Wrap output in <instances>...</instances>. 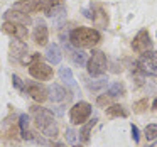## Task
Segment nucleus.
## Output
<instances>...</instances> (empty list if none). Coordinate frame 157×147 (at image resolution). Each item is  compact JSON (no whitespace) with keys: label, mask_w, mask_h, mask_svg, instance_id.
<instances>
[{"label":"nucleus","mask_w":157,"mask_h":147,"mask_svg":"<svg viewBox=\"0 0 157 147\" xmlns=\"http://www.w3.org/2000/svg\"><path fill=\"white\" fill-rule=\"evenodd\" d=\"M31 117L34 118L36 127H37V129L42 132V135L49 137V139L58 137V133H59L58 123H56L52 113L49 112L48 108L39 106V105H32L31 106Z\"/></svg>","instance_id":"1"},{"label":"nucleus","mask_w":157,"mask_h":147,"mask_svg":"<svg viewBox=\"0 0 157 147\" xmlns=\"http://www.w3.org/2000/svg\"><path fill=\"white\" fill-rule=\"evenodd\" d=\"M100 41H101V34L96 29H91V27H76L69 34L71 46L73 48H78V49L95 48Z\"/></svg>","instance_id":"2"},{"label":"nucleus","mask_w":157,"mask_h":147,"mask_svg":"<svg viewBox=\"0 0 157 147\" xmlns=\"http://www.w3.org/2000/svg\"><path fill=\"white\" fill-rule=\"evenodd\" d=\"M106 68H108L106 54L101 51H93L91 56L88 58V61H86L88 75L93 76V78H98V76H103L106 73Z\"/></svg>","instance_id":"3"},{"label":"nucleus","mask_w":157,"mask_h":147,"mask_svg":"<svg viewBox=\"0 0 157 147\" xmlns=\"http://www.w3.org/2000/svg\"><path fill=\"white\" fill-rule=\"evenodd\" d=\"M91 110L93 108L88 102L75 103V105L71 106V110H69V122H71L73 125H83V123H86V120L90 118Z\"/></svg>","instance_id":"4"},{"label":"nucleus","mask_w":157,"mask_h":147,"mask_svg":"<svg viewBox=\"0 0 157 147\" xmlns=\"http://www.w3.org/2000/svg\"><path fill=\"white\" fill-rule=\"evenodd\" d=\"M137 68L144 75L155 76L157 75V51H147L142 52V56L137 61Z\"/></svg>","instance_id":"5"},{"label":"nucleus","mask_w":157,"mask_h":147,"mask_svg":"<svg viewBox=\"0 0 157 147\" xmlns=\"http://www.w3.org/2000/svg\"><path fill=\"white\" fill-rule=\"evenodd\" d=\"M29 75L37 81H49L52 78V68L39 59V61H34L29 64Z\"/></svg>","instance_id":"6"},{"label":"nucleus","mask_w":157,"mask_h":147,"mask_svg":"<svg viewBox=\"0 0 157 147\" xmlns=\"http://www.w3.org/2000/svg\"><path fill=\"white\" fill-rule=\"evenodd\" d=\"M132 49L135 52H140V54L147 52V51H152V39H150V34L145 29L137 32V36L132 41Z\"/></svg>","instance_id":"7"},{"label":"nucleus","mask_w":157,"mask_h":147,"mask_svg":"<svg viewBox=\"0 0 157 147\" xmlns=\"http://www.w3.org/2000/svg\"><path fill=\"white\" fill-rule=\"evenodd\" d=\"M24 91L31 96L32 100H36L37 103H42L49 98V90L46 88L42 83H25V88Z\"/></svg>","instance_id":"8"},{"label":"nucleus","mask_w":157,"mask_h":147,"mask_svg":"<svg viewBox=\"0 0 157 147\" xmlns=\"http://www.w3.org/2000/svg\"><path fill=\"white\" fill-rule=\"evenodd\" d=\"M2 32L14 39H19V41H27V27L25 25H21V24H14V22H9L5 21L4 25H2Z\"/></svg>","instance_id":"9"},{"label":"nucleus","mask_w":157,"mask_h":147,"mask_svg":"<svg viewBox=\"0 0 157 147\" xmlns=\"http://www.w3.org/2000/svg\"><path fill=\"white\" fill-rule=\"evenodd\" d=\"M12 9L21 10L24 14H36L42 10V0H17Z\"/></svg>","instance_id":"10"},{"label":"nucleus","mask_w":157,"mask_h":147,"mask_svg":"<svg viewBox=\"0 0 157 147\" xmlns=\"http://www.w3.org/2000/svg\"><path fill=\"white\" fill-rule=\"evenodd\" d=\"M42 12L46 17L64 14V0H42Z\"/></svg>","instance_id":"11"},{"label":"nucleus","mask_w":157,"mask_h":147,"mask_svg":"<svg viewBox=\"0 0 157 147\" xmlns=\"http://www.w3.org/2000/svg\"><path fill=\"white\" fill-rule=\"evenodd\" d=\"M32 39L37 46H48V41H49V31H48V25L46 22L39 21L36 22V27H34V32H32Z\"/></svg>","instance_id":"12"},{"label":"nucleus","mask_w":157,"mask_h":147,"mask_svg":"<svg viewBox=\"0 0 157 147\" xmlns=\"http://www.w3.org/2000/svg\"><path fill=\"white\" fill-rule=\"evenodd\" d=\"M4 17H5V21L14 22V24L25 25V27H29V25L32 24V19L29 17V14H24V12L15 10V9H10V10H7V12L4 14Z\"/></svg>","instance_id":"13"},{"label":"nucleus","mask_w":157,"mask_h":147,"mask_svg":"<svg viewBox=\"0 0 157 147\" xmlns=\"http://www.w3.org/2000/svg\"><path fill=\"white\" fill-rule=\"evenodd\" d=\"M48 90H49V93H51L49 98H51V102H54V103H61V102H66V100L71 98V93H69L64 86L58 85V83H52Z\"/></svg>","instance_id":"14"},{"label":"nucleus","mask_w":157,"mask_h":147,"mask_svg":"<svg viewBox=\"0 0 157 147\" xmlns=\"http://www.w3.org/2000/svg\"><path fill=\"white\" fill-rule=\"evenodd\" d=\"M10 59L12 61H19L21 63L22 59L25 58V54H27V44H25V41H19V39H15V41L10 42Z\"/></svg>","instance_id":"15"},{"label":"nucleus","mask_w":157,"mask_h":147,"mask_svg":"<svg viewBox=\"0 0 157 147\" xmlns=\"http://www.w3.org/2000/svg\"><path fill=\"white\" fill-rule=\"evenodd\" d=\"M46 59H48L49 64H59L63 59V52L59 49L58 44H48V49H46Z\"/></svg>","instance_id":"16"},{"label":"nucleus","mask_w":157,"mask_h":147,"mask_svg":"<svg viewBox=\"0 0 157 147\" xmlns=\"http://www.w3.org/2000/svg\"><path fill=\"white\" fill-rule=\"evenodd\" d=\"M64 48L68 49L69 58L73 59V63H75V64H78V66H85V64H86L88 58H86V54L81 51V49H78V48H69V46H64Z\"/></svg>","instance_id":"17"},{"label":"nucleus","mask_w":157,"mask_h":147,"mask_svg":"<svg viewBox=\"0 0 157 147\" xmlns=\"http://www.w3.org/2000/svg\"><path fill=\"white\" fill-rule=\"evenodd\" d=\"M19 127H21V135L25 140H32V132L29 129V115L21 113L19 115Z\"/></svg>","instance_id":"18"},{"label":"nucleus","mask_w":157,"mask_h":147,"mask_svg":"<svg viewBox=\"0 0 157 147\" xmlns=\"http://www.w3.org/2000/svg\"><path fill=\"white\" fill-rule=\"evenodd\" d=\"M59 78H61V81L64 83V85H68V86H76V81H75V76H73L71 68H66V66L59 68Z\"/></svg>","instance_id":"19"},{"label":"nucleus","mask_w":157,"mask_h":147,"mask_svg":"<svg viewBox=\"0 0 157 147\" xmlns=\"http://www.w3.org/2000/svg\"><path fill=\"white\" fill-rule=\"evenodd\" d=\"M96 123V118H93V120H90L88 123H83V127H81V130H79V139L83 140V142H88L90 140V132H91V129H93V125Z\"/></svg>","instance_id":"20"},{"label":"nucleus","mask_w":157,"mask_h":147,"mask_svg":"<svg viewBox=\"0 0 157 147\" xmlns=\"http://www.w3.org/2000/svg\"><path fill=\"white\" fill-rule=\"evenodd\" d=\"M106 115L112 117V118H115V117H127V112L123 110L122 105H110L106 108Z\"/></svg>","instance_id":"21"},{"label":"nucleus","mask_w":157,"mask_h":147,"mask_svg":"<svg viewBox=\"0 0 157 147\" xmlns=\"http://www.w3.org/2000/svg\"><path fill=\"white\" fill-rule=\"evenodd\" d=\"M123 91H125V88H123V85L120 81L112 83V85L108 86V95L110 96H120V95H123Z\"/></svg>","instance_id":"22"},{"label":"nucleus","mask_w":157,"mask_h":147,"mask_svg":"<svg viewBox=\"0 0 157 147\" xmlns=\"http://www.w3.org/2000/svg\"><path fill=\"white\" fill-rule=\"evenodd\" d=\"M147 140H155L157 139V123H149L144 130Z\"/></svg>","instance_id":"23"},{"label":"nucleus","mask_w":157,"mask_h":147,"mask_svg":"<svg viewBox=\"0 0 157 147\" xmlns=\"http://www.w3.org/2000/svg\"><path fill=\"white\" fill-rule=\"evenodd\" d=\"M145 108H147V100H140V102H137L135 105H133V110H135L137 113H142Z\"/></svg>","instance_id":"24"},{"label":"nucleus","mask_w":157,"mask_h":147,"mask_svg":"<svg viewBox=\"0 0 157 147\" xmlns=\"http://www.w3.org/2000/svg\"><path fill=\"white\" fill-rule=\"evenodd\" d=\"M96 103H98L100 106H106V105H110V95L106 96V95H100L98 96V100H96Z\"/></svg>","instance_id":"25"},{"label":"nucleus","mask_w":157,"mask_h":147,"mask_svg":"<svg viewBox=\"0 0 157 147\" xmlns=\"http://www.w3.org/2000/svg\"><path fill=\"white\" fill-rule=\"evenodd\" d=\"M130 130H132V139H133V142L139 144V140H140V132H139V129H137V125H133V123H132Z\"/></svg>","instance_id":"26"},{"label":"nucleus","mask_w":157,"mask_h":147,"mask_svg":"<svg viewBox=\"0 0 157 147\" xmlns=\"http://www.w3.org/2000/svg\"><path fill=\"white\" fill-rule=\"evenodd\" d=\"M12 79H14V86H15V88H19V90H22V91H24L25 83H22V79L19 78L17 75H14V76H12Z\"/></svg>","instance_id":"27"},{"label":"nucleus","mask_w":157,"mask_h":147,"mask_svg":"<svg viewBox=\"0 0 157 147\" xmlns=\"http://www.w3.org/2000/svg\"><path fill=\"white\" fill-rule=\"evenodd\" d=\"M75 139H76V137H75V132H73V130H68V140H71V142H73Z\"/></svg>","instance_id":"28"},{"label":"nucleus","mask_w":157,"mask_h":147,"mask_svg":"<svg viewBox=\"0 0 157 147\" xmlns=\"http://www.w3.org/2000/svg\"><path fill=\"white\" fill-rule=\"evenodd\" d=\"M152 108L157 110V96H155V100H154V103H152Z\"/></svg>","instance_id":"29"},{"label":"nucleus","mask_w":157,"mask_h":147,"mask_svg":"<svg viewBox=\"0 0 157 147\" xmlns=\"http://www.w3.org/2000/svg\"><path fill=\"white\" fill-rule=\"evenodd\" d=\"M54 147H66V145H64V144H61V142H59V144H56Z\"/></svg>","instance_id":"30"},{"label":"nucleus","mask_w":157,"mask_h":147,"mask_svg":"<svg viewBox=\"0 0 157 147\" xmlns=\"http://www.w3.org/2000/svg\"><path fill=\"white\" fill-rule=\"evenodd\" d=\"M75 147H81V145H75Z\"/></svg>","instance_id":"31"}]
</instances>
